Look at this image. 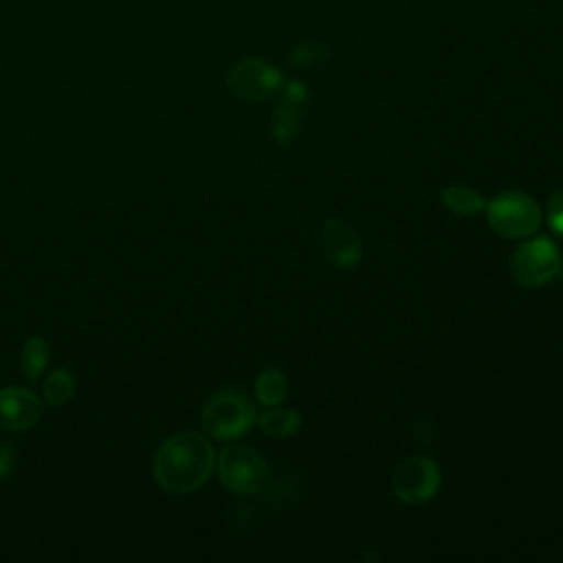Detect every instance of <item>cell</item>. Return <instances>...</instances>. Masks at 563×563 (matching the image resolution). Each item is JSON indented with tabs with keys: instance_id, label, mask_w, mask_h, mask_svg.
Returning a JSON list of instances; mask_svg holds the SVG:
<instances>
[{
	"instance_id": "obj_1",
	"label": "cell",
	"mask_w": 563,
	"mask_h": 563,
	"mask_svg": "<svg viewBox=\"0 0 563 563\" xmlns=\"http://www.w3.org/2000/svg\"><path fill=\"white\" fill-rule=\"evenodd\" d=\"M156 484L174 495H187L207 484L216 468L211 442L196 431L169 435L154 455Z\"/></svg>"
},
{
	"instance_id": "obj_2",
	"label": "cell",
	"mask_w": 563,
	"mask_h": 563,
	"mask_svg": "<svg viewBox=\"0 0 563 563\" xmlns=\"http://www.w3.org/2000/svg\"><path fill=\"white\" fill-rule=\"evenodd\" d=\"M257 422L253 400L238 389L216 391L200 411L202 431L213 440H235Z\"/></svg>"
},
{
	"instance_id": "obj_3",
	"label": "cell",
	"mask_w": 563,
	"mask_h": 563,
	"mask_svg": "<svg viewBox=\"0 0 563 563\" xmlns=\"http://www.w3.org/2000/svg\"><path fill=\"white\" fill-rule=\"evenodd\" d=\"M486 218L497 235L506 240H521L539 229L541 209L537 200L523 191H501L486 202Z\"/></svg>"
},
{
	"instance_id": "obj_4",
	"label": "cell",
	"mask_w": 563,
	"mask_h": 563,
	"mask_svg": "<svg viewBox=\"0 0 563 563\" xmlns=\"http://www.w3.org/2000/svg\"><path fill=\"white\" fill-rule=\"evenodd\" d=\"M220 482L238 495L257 493L266 479L264 457L244 444H229L216 457Z\"/></svg>"
},
{
	"instance_id": "obj_5",
	"label": "cell",
	"mask_w": 563,
	"mask_h": 563,
	"mask_svg": "<svg viewBox=\"0 0 563 563\" xmlns=\"http://www.w3.org/2000/svg\"><path fill=\"white\" fill-rule=\"evenodd\" d=\"M559 249L550 238H532L515 249L510 257V273L519 286H545L559 273Z\"/></svg>"
},
{
	"instance_id": "obj_6",
	"label": "cell",
	"mask_w": 563,
	"mask_h": 563,
	"mask_svg": "<svg viewBox=\"0 0 563 563\" xmlns=\"http://www.w3.org/2000/svg\"><path fill=\"white\" fill-rule=\"evenodd\" d=\"M440 488V468L431 457L411 455L396 464L391 473V490L405 504H424Z\"/></svg>"
},
{
	"instance_id": "obj_7",
	"label": "cell",
	"mask_w": 563,
	"mask_h": 563,
	"mask_svg": "<svg viewBox=\"0 0 563 563\" xmlns=\"http://www.w3.org/2000/svg\"><path fill=\"white\" fill-rule=\"evenodd\" d=\"M227 86L242 101H266L284 88V75L266 59L251 57L229 70Z\"/></svg>"
},
{
	"instance_id": "obj_8",
	"label": "cell",
	"mask_w": 563,
	"mask_h": 563,
	"mask_svg": "<svg viewBox=\"0 0 563 563\" xmlns=\"http://www.w3.org/2000/svg\"><path fill=\"white\" fill-rule=\"evenodd\" d=\"M306 106H308L306 84L299 79L284 81L282 97L271 121V132L279 145H290L297 141L303 125Z\"/></svg>"
},
{
	"instance_id": "obj_9",
	"label": "cell",
	"mask_w": 563,
	"mask_h": 563,
	"mask_svg": "<svg viewBox=\"0 0 563 563\" xmlns=\"http://www.w3.org/2000/svg\"><path fill=\"white\" fill-rule=\"evenodd\" d=\"M319 242L325 260L336 268H354L363 257V242L358 233L341 218H330L323 222Z\"/></svg>"
},
{
	"instance_id": "obj_10",
	"label": "cell",
	"mask_w": 563,
	"mask_h": 563,
	"mask_svg": "<svg viewBox=\"0 0 563 563\" xmlns=\"http://www.w3.org/2000/svg\"><path fill=\"white\" fill-rule=\"evenodd\" d=\"M42 400L24 387H4L0 391V427L7 431H26L37 424Z\"/></svg>"
},
{
	"instance_id": "obj_11",
	"label": "cell",
	"mask_w": 563,
	"mask_h": 563,
	"mask_svg": "<svg viewBox=\"0 0 563 563\" xmlns=\"http://www.w3.org/2000/svg\"><path fill=\"white\" fill-rule=\"evenodd\" d=\"M257 424L260 429L277 440L290 438L301 429V416L295 409L288 407H266L260 416H257Z\"/></svg>"
},
{
	"instance_id": "obj_12",
	"label": "cell",
	"mask_w": 563,
	"mask_h": 563,
	"mask_svg": "<svg viewBox=\"0 0 563 563\" xmlns=\"http://www.w3.org/2000/svg\"><path fill=\"white\" fill-rule=\"evenodd\" d=\"M440 202L455 216H477L486 209V200L479 191L464 187V185H451L440 191Z\"/></svg>"
},
{
	"instance_id": "obj_13",
	"label": "cell",
	"mask_w": 563,
	"mask_h": 563,
	"mask_svg": "<svg viewBox=\"0 0 563 563\" xmlns=\"http://www.w3.org/2000/svg\"><path fill=\"white\" fill-rule=\"evenodd\" d=\"M288 394L286 376L279 367H264L255 378V398L264 407L282 405Z\"/></svg>"
},
{
	"instance_id": "obj_14",
	"label": "cell",
	"mask_w": 563,
	"mask_h": 563,
	"mask_svg": "<svg viewBox=\"0 0 563 563\" xmlns=\"http://www.w3.org/2000/svg\"><path fill=\"white\" fill-rule=\"evenodd\" d=\"M75 387H77V380H75L73 369L59 365V367H55V369H51L46 374L44 385H42V394H44L48 405L62 407V405H66L73 398Z\"/></svg>"
},
{
	"instance_id": "obj_15",
	"label": "cell",
	"mask_w": 563,
	"mask_h": 563,
	"mask_svg": "<svg viewBox=\"0 0 563 563\" xmlns=\"http://www.w3.org/2000/svg\"><path fill=\"white\" fill-rule=\"evenodd\" d=\"M48 365V343L42 336H29L20 352V367L29 380H37Z\"/></svg>"
},
{
	"instance_id": "obj_16",
	"label": "cell",
	"mask_w": 563,
	"mask_h": 563,
	"mask_svg": "<svg viewBox=\"0 0 563 563\" xmlns=\"http://www.w3.org/2000/svg\"><path fill=\"white\" fill-rule=\"evenodd\" d=\"M328 46L323 42H301L297 44L290 55H288V62L292 66H314V64H321L325 57H328Z\"/></svg>"
},
{
	"instance_id": "obj_17",
	"label": "cell",
	"mask_w": 563,
	"mask_h": 563,
	"mask_svg": "<svg viewBox=\"0 0 563 563\" xmlns=\"http://www.w3.org/2000/svg\"><path fill=\"white\" fill-rule=\"evenodd\" d=\"M548 224L559 238H563V189L554 191L548 200Z\"/></svg>"
},
{
	"instance_id": "obj_18",
	"label": "cell",
	"mask_w": 563,
	"mask_h": 563,
	"mask_svg": "<svg viewBox=\"0 0 563 563\" xmlns=\"http://www.w3.org/2000/svg\"><path fill=\"white\" fill-rule=\"evenodd\" d=\"M15 464H18L15 446L7 440H0V482L11 477V473L15 471Z\"/></svg>"
},
{
	"instance_id": "obj_19",
	"label": "cell",
	"mask_w": 563,
	"mask_h": 563,
	"mask_svg": "<svg viewBox=\"0 0 563 563\" xmlns=\"http://www.w3.org/2000/svg\"><path fill=\"white\" fill-rule=\"evenodd\" d=\"M556 275H559V279L563 282V253H561V257H559V273H556Z\"/></svg>"
}]
</instances>
